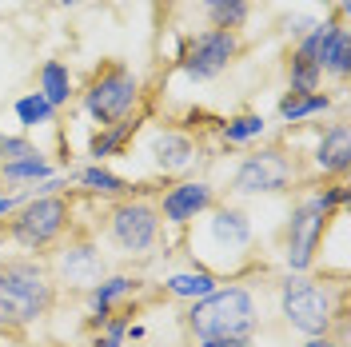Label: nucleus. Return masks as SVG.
<instances>
[{"mask_svg": "<svg viewBox=\"0 0 351 347\" xmlns=\"http://www.w3.org/2000/svg\"><path fill=\"white\" fill-rule=\"evenodd\" d=\"M136 100H140V80L124 64L104 68L84 92V108L92 120H100V128L128 120V112L136 108Z\"/></svg>", "mask_w": 351, "mask_h": 347, "instance_id": "obj_5", "label": "nucleus"}, {"mask_svg": "<svg viewBox=\"0 0 351 347\" xmlns=\"http://www.w3.org/2000/svg\"><path fill=\"white\" fill-rule=\"evenodd\" d=\"M188 327L199 339V347H228V344H240V339H252V331H256V300L243 287L208 291L204 300H192Z\"/></svg>", "mask_w": 351, "mask_h": 347, "instance_id": "obj_1", "label": "nucleus"}, {"mask_svg": "<svg viewBox=\"0 0 351 347\" xmlns=\"http://www.w3.org/2000/svg\"><path fill=\"white\" fill-rule=\"evenodd\" d=\"M319 76H324V68L315 64V60H307L300 52L291 56V92H315Z\"/></svg>", "mask_w": 351, "mask_h": 347, "instance_id": "obj_22", "label": "nucleus"}, {"mask_svg": "<svg viewBox=\"0 0 351 347\" xmlns=\"http://www.w3.org/2000/svg\"><path fill=\"white\" fill-rule=\"evenodd\" d=\"M60 267H64L68 283H80V287H92V283H100L104 260H100V252H96L92 243H80V248H68V252H64V260H60Z\"/></svg>", "mask_w": 351, "mask_h": 347, "instance_id": "obj_12", "label": "nucleus"}, {"mask_svg": "<svg viewBox=\"0 0 351 347\" xmlns=\"http://www.w3.org/2000/svg\"><path fill=\"white\" fill-rule=\"evenodd\" d=\"M319 68L324 72H335V76H348L351 68V36L343 21L328 24V36H324V48H319Z\"/></svg>", "mask_w": 351, "mask_h": 347, "instance_id": "obj_13", "label": "nucleus"}, {"mask_svg": "<svg viewBox=\"0 0 351 347\" xmlns=\"http://www.w3.org/2000/svg\"><path fill=\"white\" fill-rule=\"evenodd\" d=\"M315 164H319L324 172H348V164H351V132H348V124H335V128L324 132L319 152H315Z\"/></svg>", "mask_w": 351, "mask_h": 347, "instance_id": "obj_14", "label": "nucleus"}, {"mask_svg": "<svg viewBox=\"0 0 351 347\" xmlns=\"http://www.w3.org/2000/svg\"><path fill=\"white\" fill-rule=\"evenodd\" d=\"M280 307H284V320L295 331L304 335H328L331 320L339 315V304L324 283L311 280H287L284 296H280Z\"/></svg>", "mask_w": 351, "mask_h": 347, "instance_id": "obj_4", "label": "nucleus"}, {"mask_svg": "<svg viewBox=\"0 0 351 347\" xmlns=\"http://www.w3.org/2000/svg\"><path fill=\"white\" fill-rule=\"evenodd\" d=\"M291 180V164L280 152H260L247 156L236 172V192L240 195H260V192H280Z\"/></svg>", "mask_w": 351, "mask_h": 347, "instance_id": "obj_9", "label": "nucleus"}, {"mask_svg": "<svg viewBox=\"0 0 351 347\" xmlns=\"http://www.w3.org/2000/svg\"><path fill=\"white\" fill-rule=\"evenodd\" d=\"M315 24H319V21H311V16H287V32L304 40V36L311 32V28H315Z\"/></svg>", "mask_w": 351, "mask_h": 347, "instance_id": "obj_29", "label": "nucleus"}, {"mask_svg": "<svg viewBox=\"0 0 351 347\" xmlns=\"http://www.w3.org/2000/svg\"><path fill=\"white\" fill-rule=\"evenodd\" d=\"M60 4H64V8H72V4H80V0H60Z\"/></svg>", "mask_w": 351, "mask_h": 347, "instance_id": "obj_33", "label": "nucleus"}, {"mask_svg": "<svg viewBox=\"0 0 351 347\" xmlns=\"http://www.w3.org/2000/svg\"><path fill=\"white\" fill-rule=\"evenodd\" d=\"M204 12H208V21L216 28L236 32L247 21V12H252V0H204Z\"/></svg>", "mask_w": 351, "mask_h": 347, "instance_id": "obj_18", "label": "nucleus"}, {"mask_svg": "<svg viewBox=\"0 0 351 347\" xmlns=\"http://www.w3.org/2000/svg\"><path fill=\"white\" fill-rule=\"evenodd\" d=\"M16 208V195H0V216H8Z\"/></svg>", "mask_w": 351, "mask_h": 347, "instance_id": "obj_31", "label": "nucleus"}, {"mask_svg": "<svg viewBox=\"0 0 351 347\" xmlns=\"http://www.w3.org/2000/svg\"><path fill=\"white\" fill-rule=\"evenodd\" d=\"M260 132H263V116H236L232 124H223V140L228 144H243V140H252Z\"/></svg>", "mask_w": 351, "mask_h": 347, "instance_id": "obj_26", "label": "nucleus"}, {"mask_svg": "<svg viewBox=\"0 0 351 347\" xmlns=\"http://www.w3.org/2000/svg\"><path fill=\"white\" fill-rule=\"evenodd\" d=\"M132 132H136V124H124V120H120V124H108L104 132H96V136H92V156H96V160L112 156L132 136Z\"/></svg>", "mask_w": 351, "mask_h": 347, "instance_id": "obj_21", "label": "nucleus"}, {"mask_svg": "<svg viewBox=\"0 0 351 347\" xmlns=\"http://www.w3.org/2000/svg\"><path fill=\"white\" fill-rule=\"evenodd\" d=\"M16 116H21V124H48L52 116H56V108L44 100L40 92H32V96H24V100H16Z\"/></svg>", "mask_w": 351, "mask_h": 347, "instance_id": "obj_23", "label": "nucleus"}, {"mask_svg": "<svg viewBox=\"0 0 351 347\" xmlns=\"http://www.w3.org/2000/svg\"><path fill=\"white\" fill-rule=\"evenodd\" d=\"M164 287L172 296H180V300H204L208 291H216V280H212V272H180Z\"/></svg>", "mask_w": 351, "mask_h": 347, "instance_id": "obj_20", "label": "nucleus"}, {"mask_svg": "<svg viewBox=\"0 0 351 347\" xmlns=\"http://www.w3.org/2000/svg\"><path fill=\"white\" fill-rule=\"evenodd\" d=\"M80 184L92 188V192H100V195H120L128 188L120 176H112L108 168H100V164H96V168H84V172H80Z\"/></svg>", "mask_w": 351, "mask_h": 347, "instance_id": "obj_24", "label": "nucleus"}, {"mask_svg": "<svg viewBox=\"0 0 351 347\" xmlns=\"http://www.w3.org/2000/svg\"><path fill=\"white\" fill-rule=\"evenodd\" d=\"M152 156H156V168L164 172H184L192 160H196V144L180 132H160L152 144Z\"/></svg>", "mask_w": 351, "mask_h": 347, "instance_id": "obj_11", "label": "nucleus"}, {"mask_svg": "<svg viewBox=\"0 0 351 347\" xmlns=\"http://www.w3.org/2000/svg\"><path fill=\"white\" fill-rule=\"evenodd\" d=\"M48 164L40 156H28V160H8L4 164V180H48Z\"/></svg>", "mask_w": 351, "mask_h": 347, "instance_id": "obj_25", "label": "nucleus"}, {"mask_svg": "<svg viewBox=\"0 0 351 347\" xmlns=\"http://www.w3.org/2000/svg\"><path fill=\"white\" fill-rule=\"evenodd\" d=\"M240 52V40H236V32H223V28H208V32H199L196 40L188 44V52H184V72L192 76V80H212L219 76L228 60Z\"/></svg>", "mask_w": 351, "mask_h": 347, "instance_id": "obj_7", "label": "nucleus"}, {"mask_svg": "<svg viewBox=\"0 0 351 347\" xmlns=\"http://www.w3.org/2000/svg\"><path fill=\"white\" fill-rule=\"evenodd\" d=\"M212 208V188L208 184H180L172 192L164 195V204H160V212L168 224H188V219H196L199 212H208Z\"/></svg>", "mask_w": 351, "mask_h": 347, "instance_id": "obj_10", "label": "nucleus"}, {"mask_svg": "<svg viewBox=\"0 0 351 347\" xmlns=\"http://www.w3.org/2000/svg\"><path fill=\"white\" fill-rule=\"evenodd\" d=\"M128 291H132L128 276H112V280L96 283V287H92V311H96V324H108L112 320V304H116L120 296H128Z\"/></svg>", "mask_w": 351, "mask_h": 347, "instance_id": "obj_19", "label": "nucleus"}, {"mask_svg": "<svg viewBox=\"0 0 351 347\" xmlns=\"http://www.w3.org/2000/svg\"><path fill=\"white\" fill-rule=\"evenodd\" d=\"M124 331H128V320H108V324H104V335L96 339V347H120Z\"/></svg>", "mask_w": 351, "mask_h": 347, "instance_id": "obj_28", "label": "nucleus"}, {"mask_svg": "<svg viewBox=\"0 0 351 347\" xmlns=\"http://www.w3.org/2000/svg\"><path fill=\"white\" fill-rule=\"evenodd\" d=\"M212 239L223 243V248H247L252 224H247V216L236 212V208H219L216 216H212Z\"/></svg>", "mask_w": 351, "mask_h": 347, "instance_id": "obj_15", "label": "nucleus"}, {"mask_svg": "<svg viewBox=\"0 0 351 347\" xmlns=\"http://www.w3.org/2000/svg\"><path fill=\"white\" fill-rule=\"evenodd\" d=\"M52 300H56V287L44 267L24 260L0 263V324L4 327H24L48 315Z\"/></svg>", "mask_w": 351, "mask_h": 347, "instance_id": "obj_2", "label": "nucleus"}, {"mask_svg": "<svg viewBox=\"0 0 351 347\" xmlns=\"http://www.w3.org/2000/svg\"><path fill=\"white\" fill-rule=\"evenodd\" d=\"M0 156H8V160H28V156H40L28 140H16V136H0ZM4 160V164H8Z\"/></svg>", "mask_w": 351, "mask_h": 347, "instance_id": "obj_27", "label": "nucleus"}, {"mask_svg": "<svg viewBox=\"0 0 351 347\" xmlns=\"http://www.w3.org/2000/svg\"><path fill=\"white\" fill-rule=\"evenodd\" d=\"M40 96L52 108L68 104V96H72V76H68V68L60 64V60H48V64L40 68Z\"/></svg>", "mask_w": 351, "mask_h": 347, "instance_id": "obj_17", "label": "nucleus"}, {"mask_svg": "<svg viewBox=\"0 0 351 347\" xmlns=\"http://www.w3.org/2000/svg\"><path fill=\"white\" fill-rule=\"evenodd\" d=\"M64 224H68L64 200L40 195V200H32L21 216L12 219V236H16V243H24V248H44V243H52V239L64 232Z\"/></svg>", "mask_w": 351, "mask_h": 347, "instance_id": "obj_6", "label": "nucleus"}, {"mask_svg": "<svg viewBox=\"0 0 351 347\" xmlns=\"http://www.w3.org/2000/svg\"><path fill=\"white\" fill-rule=\"evenodd\" d=\"M304 347H339V344H331L328 335H311V339H307Z\"/></svg>", "mask_w": 351, "mask_h": 347, "instance_id": "obj_30", "label": "nucleus"}, {"mask_svg": "<svg viewBox=\"0 0 351 347\" xmlns=\"http://www.w3.org/2000/svg\"><path fill=\"white\" fill-rule=\"evenodd\" d=\"M156 236H160V212L152 204H120L112 212V239L124 252L140 256L156 243Z\"/></svg>", "mask_w": 351, "mask_h": 347, "instance_id": "obj_8", "label": "nucleus"}, {"mask_svg": "<svg viewBox=\"0 0 351 347\" xmlns=\"http://www.w3.org/2000/svg\"><path fill=\"white\" fill-rule=\"evenodd\" d=\"M328 108H331V96H324V92H287L280 100V116L291 120V124L315 116V112H328Z\"/></svg>", "mask_w": 351, "mask_h": 347, "instance_id": "obj_16", "label": "nucleus"}, {"mask_svg": "<svg viewBox=\"0 0 351 347\" xmlns=\"http://www.w3.org/2000/svg\"><path fill=\"white\" fill-rule=\"evenodd\" d=\"M228 347H256L252 339H240V344H228Z\"/></svg>", "mask_w": 351, "mask_h": 347, "instance_id": "obj_32", "label": "nucleus"}, {"mask_svg": "<svg viewBox=\"0 0 351 347\" xmlns=\"http://www.w3.org/2000/svg\"><path fill=\"white\" fill-rule=\"evenodd\" d=\"M348 188H335V192L311 195L304 200L295 212H291V224H287V267L291 272H307L311 260H315V248H319V236L328 228V216L335 204L348 200Z\"/></svg>", "mask_w": 351, "mask_h": 347, "instance_id": "obj_3", "label": "nucleus"}]
</instances>
